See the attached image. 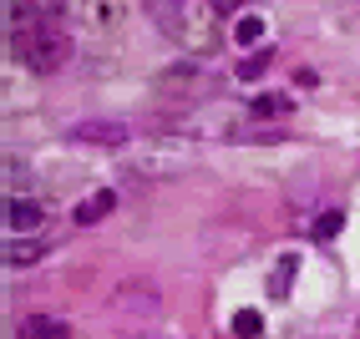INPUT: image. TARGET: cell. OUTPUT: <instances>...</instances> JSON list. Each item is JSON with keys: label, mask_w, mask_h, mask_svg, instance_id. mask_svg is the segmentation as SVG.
Wrapping results in <instances>:
<instances>
[{"label": "cell", "mask_w": 360, "mask_h": 339, "mask_svg": "<svg viewBox=\"0 0 360 339\" xmlns=\"http://www.w3.org/2000/svg\"><path fill=\"white\" fill-rule=\"evenodd\" d=\"M11 41H15V56L26 61V71H36V77H51V71H61L71 61V36L41 11H20Z\"/></svg>", "instance_id": "1"}, {"label": "cell", "mask_w": 360, "mask_h": 339, "mask_svg": "<svg viewBox=\"0 0 360 339\" xmlns=\"http://www.w3.org/2000/svg\"><path fill=\"white\" fill-rule=\"evenodd\" d=\"M112 314H117V319H122V324H148V319H158V314H162V294H158V288L153 284H122V288H117V294H112Z\"/></svg>", "instance_id": "2"}, {"label": "cell", "mask_w": 360, "mask_h": 339, "mask_svg": "<svg viewBox=\"0 0 360 339\" xmlns=\"http://www.w3.org/2000/svg\"><path fill=\"white\" fill-rule=\"evenodd\" d=\"M66 142H86V147H127L132 127L117 122V117H86V122H71Z\"/></svg>", "instance_id": "3"}, {"label": "cell", "mask_w": 360, "mask_h": 339, "mask_svg": "<svg viewBox=\"0 0 360 339\" xmlns=\"http://www.w3.org/2000/svg\"><path fill=\"white\" fill-rule=\"evenodd\" d=\"M112 208H117V192L102 187V192H91V198H82L77 208H71V223L91 228V223H102V218H112Z\"/></svg>", "instance_id": "4"}, {"label": "cell", "mask_w": 360, "mask_h": 339, "mask_svg": "<svg viewBox=\"0 0 360 339\" xmlns=\"http://www.w3.org/2000/svg\"><path fill=\"white\" fill-rule=\"evenodd\" d=\"M41 223H46V203H36V198H11V228L36 233Z\"/></svg>", "instance_id": "5"}, {"label": "cell", "mask_w": 360, "mask_h": 339, "mask_svg": "<svg viewBox=\"0 0 360 339\" xmlns=\"http://www.w3.org/2000/svg\"><path fill=\"white\" fill-rule=\"evenodd\" d=\"M20 339H71V329L51 314H26L20 319Z\"/></svg>", "instance_id": "6"}, {"label": "cell", "mask_w": 360, "mask_h": 339, "mask_svg": "<svg viewBox=\"0 0 360 339\" xmlns=\"http://www.w3.org/2000/svg\"><path fill=\"white\" fill-rule=\"evenodd\" d=\"M46 253H51L46 238H26V244H11L6 248V263H11V269H31V263H41Z\"/></svg>", "instance_id": "7"}, {"label": "cell", "mask_w": 360, "mask_h": 339, "mask_svg": "<svg viewBox=\"0 0 360 339\" xmlns=\"http://www.w3.org/2000/svg\"><path fill=\"white\" fill-rule=\"evenodd\" d=\"M142 11H148L158 26H167V31L183 26V0H142Z\"/></svg>", "instance_id": "8"}, {"label": "cell", "mask_w": 360, "mask_h": 339, "mask_svg": "<svg viewBox=\"0 0 360 339\" xmlns=\"http://www.w3.org/2000/svg\"><path fill=\"white\" fill-rule=\"evenodd\" d=\"M269 51H254V56H244V61H238V77H244V81H254V77H264V71H269Z\"/></svg>", "instance_id": "9"}, {"label": "cell", "mask_w": 360, "mask_h": 339, "mask_svg": "<svg viewBox=\"0 0 360 339\" xmlns=\"http://www.w3.org/2000/svg\"><path fill=\"white\" fill-rule=\"evenodd\" d=\"M259 31H264V20H259V15H238L233 41H238V46H254V41H259Z\"/></svg>", "instance_id": "10"}, {"label": "cell", "mask_w": 360, "mask_h": 339, "mask_svg": "<svg viewBox=\"0 0 360 339\" xmlns=\"http://www.w3.org/2000/svg\"><path fill=\"white\" fill-rule=\"evenodd\" d=\"M295 102H290V96H279V91H269V96H259V102H254V112L259 117H279V112H290Z\"/></svg>", "instance_id": "11"}, {"label": "cell", "mask_w": 360, "mask_h": 339, "mask_svg": "<svg viewBox=\"0 0 360 339\" xmlns=\"http://www.w3.org/2000/svg\"><path fill=\"white\" fill-rule=\"evenodd\" d=\"M340 223H345V213H320V218H315V228H309V233H315L320 244H325V238H335V233H340Z\"/></svg>", "instance_id": "12"}, {"label": "cell", "mask_w": 360, "mask_h": 339, "mask_svg": "<svg viewBox=\"0 0 360 339\" xmlns=\"http://www.w3.org/2000/svg\"><path fill=\"white\" fill-rule=\"evenodd\" d=\"M295 263H300L295 253H290V258H279V269H274V279H269V294H279V288H290V284H295Z\"/></svg>", "instance_id": "13"}, {"label": "cell", "mask_w": 360, "mask_h": 339, "mask_svg": "<svg viewBox=\"0 0 360 339\" xmlns=\"http://www.w3.org/2000/svg\"><path fill=\"white\" fill-rule=\"evenodd\" d=\"M264 329V319H259V314H238V319H233V334H244V339H254Z\"/></svg>", "instance_id": "14"}]
</instances>
